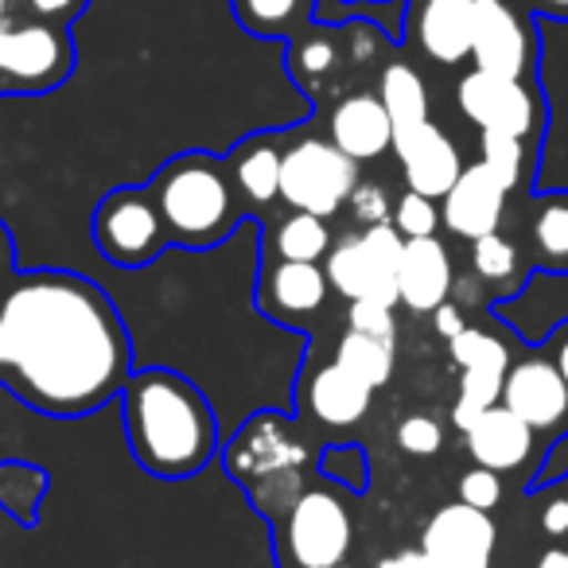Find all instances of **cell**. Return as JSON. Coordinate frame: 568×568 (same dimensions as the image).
Listing matches in <instances>:
<instances>
[{
    "instance_id": "obj_36",
    "label": "cell",
    "mask_w": 568,
    "mask_h": 568,
    "mask_svg": "<svg viewBox=\"0 0 568 568\" xmlns=\"http://www.w3.org/2000/svg\"><path fill=\"white\" fill-rule=\"evenodd\" d=\"M347 203L363 226H378V222H389V214H394V206H389V195H386L382 183H358V187L351 191Z\"/></svg>"
},
{
    "instance_id": "obj_32",
    "label": "cell",
    "mask_w": 568,
    "mask_h": 568,
    "mask_svg": "<svg viewBox=\"0 0 568 568\" xmlns=\"http://www.w3.org/2000/svg\"><path fill=\"white\" fill-rule=\"evenodd\" d=\"M397 444H402L409 456H436L444 448V428L428 413H413L397 425Z\"/></svg>"
},
{
    "instance_id": "obj_6",
    "label": "cell",
    "mask_w": 568,
    "mask_h": 568,
    "mask_svg": "<svg viewBox=\"0 0 568 568\" xmlns=\"http://www.w3.org/2000/svg\"><path fill=\"white\" fill-rule=\"evenodd\" d=\"M94 242L105 253V261L121 268L149 265L168 242V226L160 219L152 191L125 187L105 195L94 214Z\"/></svg>"
},
{
    "instance_id": "obj_37",
    "label": "cell",
    "mask_w": 568,
    "mask_h": 568,
    "mask_svg": "<svg viewBox=\"0 0 568 568\" xmlns=\"http://www.w3.org/2000/svg\"><path fill=\"white\" fill-rule=\"evenodd\" d=\"M296 63H301V71H308V74L332 71V63H335V43L327 40V36H312V40H304L301 51H296Z\"/></svg>"
},
{
    "instance_id": "obj_16",
    "label": "cell",
    "mask_w": 568,
    "mask_h": 568,
    "mask_svg": "<svg viewBox=\"0 0 568 568\" xmlns=\"http://www.w3.org/2000/svg\"><path fill=\"white\" fill-rule=\"evenodd\" d=\"M452 257L440 237H405L397 293L409 312H436L452 296Z\"/></svg>"
},
{
    "instance_id": "obj_12",
    "label": "cell",
    "mask_w": 568,
    "mask_h": 568,
    "mask_svg": "<svg viewBox=\"0 0 568 568\" xmlns=\"http://www.w3.org/2000/svg\"><path fill=\"white\" fill-rule=\"evenodd\" d=\"M471 59L479 71L526 79L534 71V32L506 0H475Z\"/></svg>"
},
{
    "instance_id": "obj_10",
    "label": "cell",
    "mask_w": 568,
    "mask_h": 568,
    "mask_svg": "<svg viewBox=\"0 0 568 568\" xmlns=\"http://www.w3.org/2000/svg\"><path fill=\"white\" fill-rule=\"evenodd\" d=\"M308 459L304 444L293 440L288 425L276 413H257L245 428H237V436L226 448V467L237 483H257L281 479V475L301 471V464Z\"/></svg>"
},
{
    "instance_id": "obj_19",
    "label": "cell",
    "mask_w": 568,
    "mask_h": 568,
    "mask_svg": "<svg viewBox=\"0 0 568 568\" xmlns=\"http://www.w3.org/2000/svg\"><path fill=\"white\" fill-rule=\"evenodd\" d=\"M332 144L355 164L394 149V121L378 94H351L332 110Z\"/></svg>"
},
{
    "instance_id": "obj_21",
    "label": "cell",
    "mask_w": 568,
    "mask_h": 568,
    "mask_svg": "<svg viewBox=\"0 0 568 568\" xmlns=\"http://www.w3.org/2000/svg\"><path fill=\"white\" fill-rule=\"evenodd\" d=\"M371 386L355 378L351 371H343L339 363H327L312 374L308 382V405L324 425H335V428H347V425H358L371 409Z\"/></svg>"
},
{
    "instance_id": "obj_34",
    "label": "cell",
    "mask_w": 568,
    "mask_h": 568,
    "mask_svg": "<svg viewBox=\"0 0 568 568\" xmlns=\"http://www.w3.org/2000/svg\"><path fill=\"white\" fill-rule=\"evenodd\" d=\"M320 467H324V475H332V479H343L347 487H366V456L358 452V444H335V448L324 452V459H320Z\"/></svg>"
},
{
    "instance_id": "obj_45",
    "label": "cell",
    "mask_w": 568,
    "mask_h": 568,
    "mask_svg": "<svg viewBox=\"0 0 568 568\" xmlns=\"http://www.w3.org/2000/svg\"><path fill=\"white\" fill-rule=\"evenodd\" d=\"M537 12H545V17H560L568 20V0H529Z\"/></svg>"
},
{
    "instance_id": "obj_20",
    "label": "cell",
    "mask_w": 568,
    "mask_h": 568,
    "mask_svg": "<svg viewBox=\"0 0 568 568\" xmlns=\"http://www.w3.org/2000/svg\"><path fill=\"white\" fill-rule=\"evenodd\" d=\"M467 452L479 467H490V471H518L529 456H534V428L510 413L503 402L490 405L471 428H467Z\"/></svg>"
},
{
    "instance_id": "obj_22",
    "label": "cell",
    "mask_w": 568,
    "mask_h": 568,
    "mask_svg": "<svg viewBox=\"0 0 568 568\" xmlns=\"http://www.w3.org/2000/svg\"><path fill=\"white\" fill-rule=\"evenodd\" d=\"M529 245L545 273H568V191H549L537 199L529 219Z\"/></svg>"
},
{
    "instance_id": "obj_3",
    "label": "cell",
    "mask_w": 568,
    "mask_h": 568,
    "mask_svg": "<svg viewBox=\"0 0 568 568\" xmlns=\"http://www.w3.org/2000/svg\"><path fill=\"white\" fill-rule=\"evenodd\" d=\"M149 191L172 242L203 250L234 230V191L222 164L206 152L175 156L168 168H160Z\"/></svg>"
},
{
    "instance_id": "obj_28",
    "label": "cell",
    "mask_w": 568,
    "mask_h": 568,
    "mask_svg": "<svg viewBox=\"0 0 568 568\" xmlns=\"http://www.w3.org/2000/svg\"><path fill=\"white\" fill-rule=\"evenodd\" d=\"M479 160L495 172V180L503 183L506 191H518L521 180L529 172V152L521 136L510 133H483L479 136Z\"/></svg>"
},
{
    "instance_id": "obj_41",
    "label": "cell",
    "mask_w": 568,
    "mask_h": 568,
    "mask_svg": "<svg viewBox=\"0 0 568 568\" xmlns=\"http://www.w3.org/2000/svg\"><path fill=\"white\" fill-rule=\"evenodd\" d=\"M541 529L552 537H565L568 534V503L560 498V503H549L541 510Z\"/></svg>"
},
{
    "instance_id": "obj_49",
    "label": "cell",
    "mask_w": 568,
    "mask_h": 568,
    "mask_svg": "<svg viewBox=\"0 0 568 568\" xmlns=\"http://www.w3.org/2000/svg\"><path fill=\"white\" fill-rule=\"evenodd\" d=\"M335 568H351V565H347V560H343V565H335Z\"/></svg>"
},
{
    "instance_id": "obj_13",
    "label": "cell",
    "mask_w": 568,
    "mask_h": 568,
    "mask_svg": "<svg viewBox=\"0 0 568 568\" xmlns=\"http://www.w3.org/2000/svg\"><path fill=\"white\" fill-rule=\"evenodd\" d=\"M503 405L529 428H557L568 417V382L549 355H529L506 371Z\"/></svg>"
},
{
    "instance_id": "obj_15",
    "label": "cell",
    "mask_w": 568,
    "mask_h": 568,
    "mask_svg": "<svg viewBox=\"0 0 568 568\" xmlns=\"http://www.w3.org/2000/svg\"><path fill=\"white\" fill-rule=\"evenodd\" d=\"M506 195H510V191L495 180V172H490L483 160H475V164H467L464 172H459V180L452 183V191L444 195L440 219L456 237L475 242V237L495 234L498 230L503 211H506Z\"/></svg>"
},
{
    "instance_id": "obj_48",
    "label": "cell",
    "mask_w": 568,
    "mask_h": 568,
    "mask_svg": "<svg viewBox=\"0 0 568 568\" xmlns=\"http://www.w3.org/2000/svg\"><path fill=\"white\" fill-rule=\"evenodd\" d=\"M4 9H9V0H0V20H4Z\"/></svg>"
},
{
    "instance_id": "obj_8",
    "label": "cell",
    "mask_w": 568,
    "mask_h": 568,
    "mask_svg": "<svg viewBox=\"0 0 568 568\" xmlns=\"http://www.w3.org/2000/svg\"><path fill=\"white\" fill-rule=\"evenodd\" d=\"M456 102L459 113L471 125H479V133H510L529 141L541 121V102L526 87V79H503V74L479 71V67L459 79Z\"/></svg>"
},
{
    "instance_id": "obj_4",
    "label": "cell",
    "mask_w": 568,
    "mask_h": 568,
    "mask_svg": "<svg viewBox=\"0 0 568 568\" xmlns=\"http://www.w3.org/2000/svg\"><path fill=\"white\" fill-rule=\"evenodd\" d=\"M405 237L394 222L366 226L363 234L343 237L324 257V273L332 288L347 301H374V304H402L397 293V265H402Z\"/></svg>"
},
{
    "instance_id": "obj_29",
    "label": "cell",
    "mask_w": 568,
    "mask_h": 568,
    "mask_svg": "<svg viewBox=\"0 0 568 568\" xmlns=\"http://www.w3.org/2000/svg\"><path fill=\"white\" fill-rule=\"evenodd\" d=\"M471 268L475 276H483L487 284H506L518 276L521 268V257H518V245L510 242V237H503L495 230V234H483L471 242Z\"/></svg>"
},
{
    "instance_id": "obj_43",
    "label": "cell",
    "mask_w": 568,
    "mask_h": 568,
    "mask_svg": "<svg viewBox=\"0 0 568 568\" xmlns=\"http://www.w3.org/2000/svg\"><path fill=\"white\" fill-rule=\"evenodd\" d=\"M397 560H402V568H436V560L425 549H405L397 552Z\"/></svg>"
},
{
    "instance_id": "obj_23",
    "label": "cell",
    "mask_w": 568,
    "mask_h": 568,
    "mask_svg": "<svg viewBox=\"0 0 568 568\" xmlns=\"http://www.w3.org/2000/svg\"><path fill=\"white\" fill-rule=\"evenodd\" d=\"M281 156L284 152L276 149L268 136L245 141L242 149L234 152V164H230L242 195H250L253 203H273V199L281 195Z\"/></svg>"
},
{
    "instance_id": "obj_26",
    "label": "cell",
    "mask_w": 568,
    "mask_h": 568,
    "mask_svg": "<svg viewBox=\"0 0 568 568\" xmlns=\"http://www.w3.org/2000/svg\"><path fill=\"white\" fill-rule=\"evenodd\" d=\"M276 253L284 261H324L332 253V230L327 219L308 211H293L276 230Z\"/></svg>"
},
{
    "instance_id": "obj_33",
    "label": "cell",
    "mask_w": 568,
    "mask_h": 568,
    "mask_svg": "<svg viewBox=\"0 0 568 568\" xmlns=\"http://www.w3.org/2000/svg\"><path fill=\"white\" fill-rule=\"evenodd\" d=\"M459 503L475 506V510H487V514L495 510V506L503 503V479H498V471L475 464L471 471L459 475Z\"/></svg>"
},
{
    "instance_id": "obj_11",
    "label": "cell",
    "mask_w": 568,
    "mask_h": 568,
    "mask_svg": "<svg viewBox=\"0 0 568 568\" xmlns=\"http://www.w3.org/2000/svg\"><path fill=\"white\" fill-rule=\"evenodd\" d=\"M498 529L487 510L467 503H448L428 518L420 534V549L436 560V568H490Z\"/></svg>"
},
{
    "instance_id": "obj_5",
    "label": "cell",
    "mask_w": 568,
    "mask_h": 568,
    "mask_svg": "<svg viewBox=\"0 0 568 568\" xmlns=\"http://www.w3.org/2000/svg\"><path fill=\"white\" fill-rule=\"evenodd\" d=\"M358 187V164L339 152L332 141L304 136L281 156V199L293 211L308 214H335Z\"/></svg>"
},
{
    "instance_id": "obj_42",
    "label": "cell",
    "mask_w": 568,
    "mask_h": 568,
    "mask_svg": "<svg viewBox=\"0 0 568 568\" xmlns=\"http://www.w3.org/2000/svg\"><path fill=\"white\" fill-rule=\"evenodd\" d=\"M549 358H552V363H557V371L565 374V382H568V324H560L557 332H552Z\"/></svg>"
},
{
    "instance_id": "obj_18",
    "label": "cell",
    "mask_w": 568,
    "mask_h": 568,
    "mask_svg": "<svg viewBox=\"0 0 568 568\" xmlns=\"http://www.w3.org/2000/svg\"><path fill=\"white\" fill-rule=\"evenodd\" d=\"M471 32L475 0H420L413 12V36L420 51L444 67L471 59Z\"/></svg>"
},
{
    "instance_id": "obj_2",
    "label": "cell",
    "mask_w": 568,
    "mask_h": 568,
    "mask_svg": "<svg viewBox=\"0 0 568 568\" xmlns=\"http://www.w3.org/2000/svg\"><path fill=\"white\" fill-rule=\"evenodd\" d=\"M125 436L136 464L156 479H187L211 464L219 420L206 397L175 371H141L125 382Z\"/></svg>"
},
{
    "instance_id": "obj_39",
    "label": "cell",
    "mask_w": 568,
    "mask_h": 568,
    "mask_svg": "<svg viewBox=\"0 0 568 568\" xmlns=\"http://www.w3.org/2000/svg\"><path fill=\"white\" fill-rule=\"evenodd\" d=\"M24 4L40 20H59V24H63V20H71L74 12L82 9V0H24Z\"/></svg>"
},
{
    "instance_id": "obj_44",
    "label": "cell",
    "mask_w": 568,
    "mask_h": 568,
    "mask_svg": "<svg viewBox=\"0 0 568 568\" xmlns=\"http://www.w3.org/2000/svg\"><path fill=\"white\" fill-rule=\"evenodd\" d=\"M9 268H12V237H9V230H4V222H0V284H4Z\"/></svg>"
},
{
    "instance_id": "obj_47",
    "label": "cell",
    "mask_w": 568,
    "mask_h": 568,
    "mask_svg": "<svg viewBox=\"0 0 568 568\" xmlns=\"http://www.w3.org/2000/svg\"><path fill=\"white\" fill-rule=\"evenodd\" d=\"M374 568H402V560H397V557H386V560H378Z\"/></svg>"
},
{
    "instance_id": "obj_27",
    "label": "cell",
    "mask_w": 568,
    "mask_h": 568,
    "mask_svg": "<svg viewBox=\"0 0 568 568\" xmlns=\"http://www.w3.org/2000/svg\"><path fill=\"white\" fill-rule=\"evenodd\" d=\"M234 12L257 36H288L308 20L312 0H234Z\"/></svg>"
},
{
    "instance_id": "obj_14",
    "label": "cell",
    "mask_w": 568,
    "mask_h": 568,
    "mask_svg": "<svg viewBox=\"0 0 568 568\" xmlns=\"http://www.w3.org/2000/svg\"><path fill=\"white\" fill-rule=\"evenodd\" d=\"M394 156L402 160L409 191L428 199H444L452 191V183L459 180V172H464L459 149L433 121H425L417 129H405V133H394Z\"/></svg>"
},
{
    "instance_id": "obj_38",
    "label": "cell",
    "mask_w": 568,
    "mask_h": 568,
    "mask_svg": "<svg viewBox=\"0 0 568 568\" xmlns=\"http://www.w3.org/2000/svg\"><path fill=\"white\" fill-rule=\"evenodd\" d=\"M560 475H568V433L545 452V467L537 471V483L534 487H545V483H557Z\"/></svg>"
},
{
    "instance_id": "obj_35",
    "label": "cell",
    "mask_w": 568,
    "mask_h": 568,
    "mask_svg": "<svg viewBox=\"0 0 568 568\" xmlns=\"http://www.w3.org/2000/svg\"><path fill=\"white\" fill-rule=\"evenodd\" d=\"M347 324L355 327V332L378 335V339H389V343H394V335H397L394 308H389V304H374V301H351V316H347Z\"/></svg>"
},
{
    "instance_id": "obj_17",
    "label": "cell",
    "mask_w": 568,
    "mask_h": 568,
    "mask_svg": "<svg viewBox=\"0 0 568 568\" xmlns=\"http://www.w3.org/2000/svg\"><path fill=\"white\" fill-rule=\"evenodd\" d=\"M327 273L320 261H284L268 265L265 284H261V304L268 316L284 320V324H301V320L316 316L327 301Z\"/></svg>"
},
{
    "instance_id": "obj_31",
    "label": "cell",
    "mask_w": 568,
    "mask_h": 568,
    "mask_svg": "<svg viewBox=\"0 0 568 568\" xmlns=\"http://www.w3.org/2000/svg\"><path fill=\"white\" fill-rule=\"evenodd\" d=\"M440 206L436 199L417 195V191H405L394 203V226L402 230V237H433L440 226Z\"/></svg>"
},
{
    "instance_id": "obj_40",
    "label": "cell",
    "mask_w": 568,
    "mask_h": 568,
    "mask_svg": "<svg viewBox=\"0 0 568 568\" xmlns=\"http://www.w3.org/2000/svg\"><path fill=\"white\" fill-rule=\"evenodd\" d=\"M433 327L444 335V339H456V335L467 327V324H464V312H459L456 304H448V301H444L440 308L433 312Z\"/></svg>"
},
{
    "instance_id": "obj_7",
    "label": "cell",
    "mask_w": 568,
    "mask_h": 568,
    "mask_svg": "<svg viewBox=\"0 0 568 568\" xmlns=\"http://www.w3.org/2000/svg\"><path fill=\"white\" fill-rule=\"evenodd\" d=\"M351 514L332 490H301L288 506V526H284V545L301 568H335L351 552Z\"/></svg>"
},
{
    "instance_id": "obj_25",
    "label": "cell",
    "mask_w": 568,
    "mask_h": 568,
    "mask_svg": "<svg viewBox=\"0 0 568 568\" xmlns=\"http://www.w3.org/2000/svg\"><path fill=\"white\" fill-rule=\"evenodd\" d=\"M335 363H339L343 371L355 374L363 386L378 389V386H386L389 374H394V343L378 339V335L355 332V327H351V332L339 339Z\"/></svg>"
},
{
    "instance_id": "obj_30",
    "label": "cell",
    "mask_w": 568,
    "mask_h": 568,
    "mask_svg": "<svg viewBox=\"0 0 568 568\" xmlns=\"http://www.w3.org/2000/svg\"><path fill=\"white\" fill-rule=\"evenodd\" d=\"M448 351L459 371H467V366H510L506 343L495 339L490 332H483V327H464L456 339H448Z\"/></svg>"
},
{
    "instance_id": "obj_9",
    "label": "cell",
    "mask_w": 568,
    "mask_h": 568,
    "mask_svg": "<svg viewBox=\"0 0 568 568\" xmlns=\"http://www.w3.org/2000/svg\"><path fill=\"white\" fill-rule=\"evenodd\" d=\"M71 71V40L63 28H51L48 20L9 28L0 20V74L17 87L48 90L67 79Z\"/></svg>"
},
{
    "instance_id": "obj_1",
    "label": "cell",
    "mask_w": 568,
    "mask_h": 568,
    "mask_svg": "<svg viewBox=\"0 0 568 568\" xmlns=\"http://www.w3.org/2000/svg\"><path fill=\"white\" fill-rule=\"evenodd\" d=\"M129 335L94 281L40 268L0 296V386L48 417H87L121 397Z\"/></svg>"
},
{
    "instance_id": "obj_46",
    "label": "cell",
    "mask_w": 568,
    "mask_h": 568,
    "mask_svg": "<svg viewBox=\"0 0 568 568\" xmlns=\"http://www.w3.org/2000/svg\"><path fill=\"white\" fill-rule=\"evenodd\" d=\"M534 568H568V549H549V552H541V560H537Z\"/></svg>"
},
{
    "instance_id": "obj_24",
    "label": "cell",
    "mask_w": 568,
    "mask_h": 568,
    "mask_svg": "<svg viewBox=\"0 0 568 568\" xmlns=\"http://www.w3.org/2000/svg\"><path fill=\"white\" fill-rule=\"evenodd\" d=\"M378 98H382V105H386L389 121H394V133H405V129H417L428 121L425 79H420L409 63H389L386 71H382Z\"/></svg>"
}]
</instances>
